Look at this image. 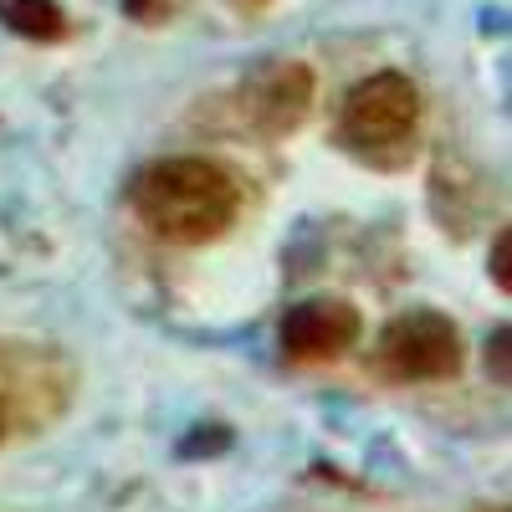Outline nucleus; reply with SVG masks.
<instances>
[{"instance_id": "5", "label": "nucleus", "mask_w": 512, "mask_h": 512, "mask_svg": "<svg viewBox=\"0 0 512 512\" xmlns=\"http://www.w3.org/2000/svg\"><path fill=\"white\" fill-rule=\"evenodd\" d=\"M359 338V313L344 297H308L282 318V349L292 359H333Z\"/></svg>"}, {"instance_id": "3", "label": "nucleus", "mask_w": 512, "mask_h": 512, "mask_svg": "<svg viewBox=\"0 0 512 512\" xmlns=\"http://www.w3.org/2000/svg\"><path fill=\"white\" fill-rule=\"evenodd\" d=\"M379 369L405 384L451 379L461 369V333L451 328V318L415 308L379 333Z\"/></svg>"}, {"instance_id": "8", "label": "nucleus", "mask_w": 512, "mask_h": 512, "mask_svg": "<svg viewBox=\"0 0 512 512\" xmlns=\"http://www.w3.org/2000/svg\"><path fill=\"white\" fill-rule=\"evenodd\" d=\"M492 282L502 287V292H512V231H502L497 236V246H492Z\"/></svg>"}, {"instance_id": "4", "label": "nucleus", "mask_w": 512, "mask_h": 512, "mask_svg": "<svg viewBox=\"0 0 512 512\" xmlns=\"http://www.w3.org/2000/svg\"><path fill=\"white\" fill-rule=\"evenodd\" d=\"M308 103H313V72L303 62H272L262 72H251L246 93H241L246 123L267 139L292 134L308 118Z\"/></svg>"}, {"instance_id": "1", "label": "nucleus", "mask_w": 512, "mask_h": 512, "mask_svg": "<svg viewBox=\"0 0 512 512\" xmlns=\"http://www.w3.org/2000/svg\"><path fill=\"white\" fill-rule=\"evenodd\" d=\"M139 221L180 246H200L226 236V226L241 210V185L226 164L200 159V154H175V159H154L144 175L128 190Z\"/></svg>"}, {"instance_id": "7", "label": "nucleus", "mask_w": 512, "mask_h": 512, "mask_svg": "<svg viewBox=\"0 0 512 512\" xmlns=\"http://www.w3.org/2000/svg\"><path fill=\"white\" fill-rule=\"evenodd\" d=\"M487 374L497 384H512V328H502V333L487 338Z\"/></svg>"}, {"instance_id": "6", "label": "nucleus", "mask_w": 512, "mask_h": 512, "mask_svg": "<svg viewBox=\"0 0 512 512\" xmlns=\"http://www.w3.org/2000/svg\"><path fill=\"white\" fill-rule=\"evenodd\" d=\"M0 26L26 41H57L67 31V11L57 0H0Z\"/></svg>"}, {"instance_id": "2", "label": "nucleus", "mask_w": 512, "mask_h": 512, "mask_svg": "<svg viewBox=\"0 0 512 512\" xmlns=\"http://www.w3.org/2000/svg\"><path fill=\"white\" fill-rule=\"evenodd\" d=\"M420 123V93L405 72H369L354 82L344 113H338V134L359 154H390L400 149Z\"/></svg>"}]
</instances>
